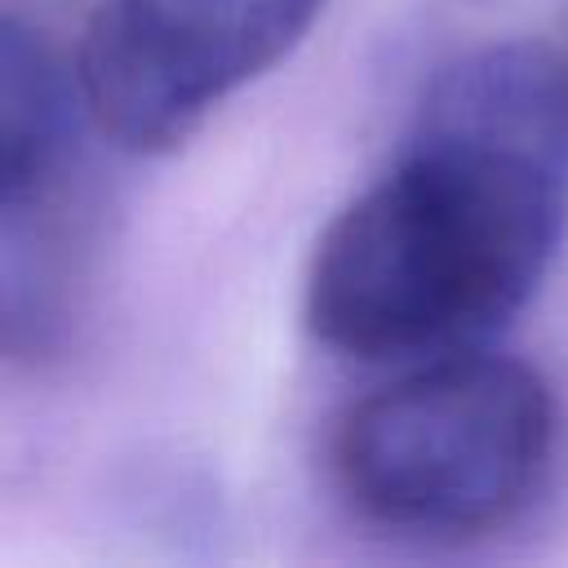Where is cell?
Listing matches in <instances>:
<instances>
[{
    "label": "cell",
    "instance_id": "cell-2",
    "mask_svg": "<svg viewBox=\"0 0 568 568\" xmlns=\"http://www.w3.org/2000/svg\"><path fill=\"white\" fill-rule=\"evenodd\" d=\"M555 448L546 377L484 346L422 359L377 386L333 430V479L373 524L470 537L537 493Z\"/></svg>",
    "mask_w": 568,
    "mask_h": 568
},
{
    "label": "cell",
    "instance_id": "cell-1",
    "mask_svg": "<svg viewBox=\"0 0 568 568\" xmlns=\"http://www.w3.org/2000/svg\"><path fill=\"white\" fill-rule=\"evenodd\" d=\"M568 200V58L484 44L426 84L390 173L320 235L311 333L368 364L484 346L541 288Z\"/></svg>",
    "mask_w": 568,
    "mask_h": 568
},
{
    "label": "cell",
    "instance_id": "cell-4",
    "mask_svg": "<svg viewBox=\"0 0 568 568\" xmlns=\"http://www.w3.org/2000/svg\"><path fill=\"white\" fill-rule=\"evenodd\" d=\"M89 115L80 75L18 22H0V200L71 186L80 120Z\"/></svg>",
    "mask_w": 568,
    "mask_h": 568
},
{
    "label": "cell",
    "instance_id": "cell-3",
    "mask_svg": "<svg viewBox=\"0 0 568 568\" xmlns=\"http://www.w3.org/2000/svg\"><path fill=\"white\" fill-rule=\"evenodd\" d=\"M324 0H106L80 40L89 120L124 151L182 146L240 84L288 58Z\"/></svg>",
    "mask_w": 568,
    "mask_h": 568
}]
</instances>
